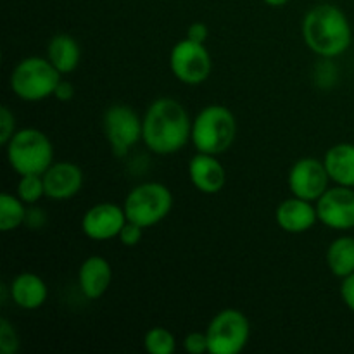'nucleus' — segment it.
Instances as JSON below:
<instances>
[{
  "label": "nucleus",
  "mask_w": 354,
  "mask_h": 354,
  "mask_svg": "<svg viewBox=\"0 0 354 354\" xmlns=\"http://www.w3.org/2000/svg\"><path fill=\"white\" fill-rule=\"evenodd\" d=\"M192 137V120L182 102L171 97L154 100L142 118V142L159 156L176 154Z\"/></svg>",
  "instance_id": "1"
},
{
  "label": "nucleus",
  "mask_w": 354,
  "mask_h": 354,
  "mask_svg": "<svg viewBox=\"0 0 354 354\" xmlns=\"http://www.w3.org/2000/svg\"><path fill=\"white\" fill-rule=\"evenodd\" d=\"M303 40L313 54L334 59L344 54L353 41L348 16L332 3H318L304 16Z\"/></svg>",
  "instance_id": "2"
},
{
  "label": "nucleus",
  "mask_w": 354,
  "mask_h": 354,
  "mask_svg": "<svg viewBox=\"0 0 354 354\" xmlns=\"http://www.w3.org/2000/svg\"><path fill=\"white\" fill-rule=\"evenodd\" d=\"M237 137V120L228 107L209 104L192 120L190 142L197 152L220 156L234 145Z\"/></svg>",
  "instance_id": "3"
},
{
  "label": "nucleus",
  "mask_w": 354,
  "mask_h": 354,
  "mask_svg": "<svg viewBox=\"0 0 354 354\" xmlns=\"http://www.w3.org/2000/svg\"><path fill=\"white\" fill-rule=\"evenodd\" d=\"M7 162L17 175H44L54 162V145L38 128H23L6 145Z\"/></svg>",
  "instance_id": "4"
},
{
  "label": "nucleus",
  "mask_w": 354,
  "mask_h": 354,
  "mask_svg": "<svg viewBox=\"0 0 354 354\" xmlns=\"http://www.w3.org/2000/svg\"><path fill=\"white\" fill-rule=\"evenodd\" d=\"M61 82V73L52 66L47 57H24L16 64L9 78L10 90L14 95L26 102H40V100L54 97L55 86Z\"/></svg>",
  "instance_id": "5"
},
{
  "label": "nucleus",
  "mask_w": 354,
  "mask_h": 354,
  "mask_svg": "<svg viewBox=\"0 0 354 354\" xmlns=\"http://www.w3.org/2000/svg\"><path fill=\"white\" fill-rule=\"evenodd\" d=\"M123 207L128 221L142 228L154 227L168 218L173 207V194L165 183L145 182L128 192Z\"/></svg>",
  "instance_id": "6"
},
{
  "label": "nucleus",
  "mask_w": 354,
  "mask_h": 354,
  "mask_svg": "<svg viewBox=\"0 0 354 354\" xmlns=\"http://www.w3.org/2000/svg\"><path fill=\"white\" fill-rule=\"evenodd\" d=\"M206 335L211 354H239L251 337V324L242 311L227 308L214 315Z\"/></svg>",
  "instance_id": "7"
},
{
  "label": "nucleus",
  "mask_w": 354,
  "mask_h": 354,
  "mask_svg": "<svg viewBox=\"0 0 354 354\" xmlns=\"http://www.w3.org/2000/svg\"><path fill=\"white\" fill-rule=\"evenodd\" d=\"M169 68L180 83L201 85L209 78L213 61L206 45L185 38L175 44L169 52Z\"/></svg>",
  "instance_id": "8"
},
{
  "label": "nucleus",
  "mask_w": 354,
  "mask_h": 354,
  "mask_svg": "<svg viewBox=\"0 0 354 354\" xmlns=\"http://www.w3.org/2000/svg\"><path fill=\"white\" fill-rule=\"evenodd\" d=\"M102 130L113 154L123 158L142 140V118L130 106L116 104L104 113Z\"/></svg>",
  "instance_id": "9"
},
{
  "label": "nucleus",
  "mask_w": 354,
  "mask_h": 354,
  "mask_svg": "<svg viewBox=\"0 0 354 354\" xmlns=\"http://www.w3.org/2000/svg\"><path fill=\"white\" fill-rule=\"evenodd\" d=\"M330 182L332 180L325 168L324 159L320 161L317 158L297 159L287 176V183H289L292 196L311 201V203H317L327 192Z\"/></svg>",
  "instance_id": "10"
},
{
  "label": "nucleus",
  "mask_w": 354,
  "mask_h": 354,
  "mask_svg": "<svg viewBox=\"0 0 354 354\" xmlns=\"http://www.w3.org/2000/svg\"><path fill=\"white\" fill-rule=\"evenodd\" d=\"M318 221L332 230L354 228V189L353 187H328L317 201Z\"/></svg>",
  "instance_id": "11"
},
{
  "label": "nucleus",
  "mask_w": 354,
  "mask_h": 354,
  "mask_svg": "<svg viewBox=\"0 0 354 354\" xmlns=\"http://www.w3.org/2000/svg\"><path fill=\"white\" fill-rule=\"evenodd\" d=\"M127 221L128 218L123 206L114 203H99L83 214L82 230L92 241H111L118 239Z\"/></svg>",
  "instance_id": "12"
},
{
  "label": "nucleus",
  "mask_w": 354,
  "mask_h": 354,
  "mask_svg": "<svg viewBox=\"0 0 354 354\" xmlns=\"http://www.w3.org/2000/svg\"><path fill=\"white\" fill-rule=\"evenodd\" d=\"M41 176L45 183V197L52 201L73 199L83 187V171L75 162L54 161Z\"/></svg>",
  "instance_id": "13"
},
{
  "label": "nucleus",
  "mask_w": 354,
  "mask_h": 354,
  "mask_svg": "<svg viewBox=\"0 0 354 354\" xmlns=\"http://www.w3.org/2000/svg\"><path fill=\"white\" fill-rule=\"evenodd\" d=\"M189 178L199 192L214 196L223 190L227 183V171L216 156L197 152L189 162Z\"/></svg>",
  "instance_id": "14"
},
{
  "label": "nucleus",
  "mask_w": 354,
  "mask_h": 354,
  "mask_svg": "<svg viewBox=\"0 0 354 354\" xmlns=\"http://www.w3.org/2000/svg\"><path fill=\"white\" fill-rule=\"evenodd\" d=\"M277 225L287 234H304L318 221L317 204L301 197H289L282 201L275 211Z\"/></svg>",
  "instance_id": "15"
},
{
  "label": "nucleus",
  "mask_w": 354,
  "mask_h": 354,
  "mask_svg": "<svg viewBox=\"0 0 354 354\" xmlns=\"http://www.w3.org/2000/svg\"><path fill=\"white\" fill-rule=\"evenodd\" d=\"M113 282V266L102 256H88L78 270V287L86 299H100Z\"/></svg>",
  "instance_id": "16"
},
{
  "label": "nucleus",
  "mask_w": 354,
  "mask_h": 354,
  "mask_svg": "<svg viewBox=\"0 0 354 354\" xmlns=\"http://www.w3.org/2000/svg\"><path fill=\"white\" fill-rule=\"evenodd\" d=\"M9 296L21 310H38L45 304L48 297V289L40 275L31 272H23L14 277L9 286Z\"/></svg>",
  "instance_id": "17"
},
{
  "label": "nucleus",
  "mask_w": 354,
  "mask_h": 354,
  "mask_svg": "<svg viewBox=\"0 0 354 354\" xmlns=\"http://www.w3.org/2000/svg\"><path fill=\"white\" fill-rule=\"evenodd\" d=\"M325 168L335 185L354 189V144L342 142L335 144L325 152Z\"/></svg>",
  "instance_id": "18"
},
{
  "label": "nucleus",
  "mask_w": 354,
  "mask_h": 354,
  "mask_svg": "<svg viewBox=\"0 0 354 354\" xmlns=\"http://www.w3.org/2000/svg\"><path fill=\"white\" fill-rule=\"evenodd\" d=\"M47 59L61 75H68L78 68L82 61V48L71 35H54L47 45Z\"/></svg>",
  "instance_id": "19"
},
{
  "label": "nucleus",
  "mask_w": 354,
  "mask_h": 354,
  "mask_svg": "<svg viewBox=\"0 0 354 354\" xmlns=\"http://www.w3.org/2000/svg\"><path fill=\"white\" fill-rule=\"evenodd\" d=\"M328 270L332 275L339 279H346L354 273V237L351 235H342L337 237L327 248L325 254Z\"/></svg>",
  "instance_id": "20"
},
{
  "label": "nucleus",
  "mask_w": 354,
  "mask_h": 354,
  "mask_svg": "<svg viewBox=\"0 0 354 354\" xmlns=\"http://www.w3.org/2000/svg\"><path fill=\"white\" fill-rule=\"evenodd\" d=\"M26 204L17 196L3 192L0 196V230L12 232L26 223Z\"/></svg>",
  "instance_id": "21"
},
{
  "label": "nucleus",
  "mask_w": 354,
  "mask_h": 354,
  "mask_svg": "<svg viewBox=\"0 0 354 354\" xmlns=\"http://www.w3.org/2000/svg\"><path fill=\"white\" fill-rule=\"evenodd\" d=\"M144 348L149 354H173L176 349V339L168 328L152 327L145 334Z\"/></svg>",
  "instance_id": "22"
},
{
  "label": "nucleus",
  "mask_w": 354,
  "mask_h": 354,
  "mask_svg": "<svg viewBox=\"0 0 354 354\" xmlns=\"http://www.w3.org/2000/svg\"><path fill=\"white\" fill-rule=\"evenodd\" d=\"M16 196L23 201L26 206H35L45 197V183L41 175H21L17 182Z\"/></svg>",
  "instance_id": "23"
},
{
  "label": "nucleus",
  "mask_w": 354,
  "mask_h": 354,
  "mask_svg": "<svg viewBox=\"0 0 354 354\" xmlns=\"http://www.w3.org/2000/svg\"><path fill=\"white\" fill-rule=\"evenodd\" d=\"M19 351V335L7 318L0 320V353L16 354Z\"/></svg>",
  "instance_id": "24"
},
{
  "label": "nucleus",
  "mask_w": 354,
  "mask_h": 354,
  "mask_svg": "<svg viewBox=\"0 0 354 354\" xmlns=\"http://www.w3.org/2000/svg\"><path fill=\"white\" fill-rule=\"evenodd\" d=\"M183 349L189 354H204L209 353V342H207L206 332H190L183 339Z\"/></svg>",
  "instance_id": "25"
},
{
  "label": "nucleus",
  "mask_w": 354,
  "mask_h": 354,
  "mask_svg": "<svg viewBox=\"0 0 354 354\" xmlns=\"http://www.w3.org/2000/svg\"><path fill=\"white\" fill-rule=\"evenodd\" d=\"M16 131V116L14 113H10L9 107L2 106L0 107V142L2 145H7V142L12 138Z\"/></svg>",
  "instance_id": "26"
},
{
  "label": "nucleus",
  "mask_w": 354,
  "mask_h": 354,
  "mask_svg": "<svg viewBox=\"0 0 354 354\" xmlns=\"http://www.w3.org/2000/svg\"><path fill=\"white\" fill-rule=\"evenodd\" d=\"M142 235H144V228L140 225L133 223V221H127L124 227L121 228L118 239H120V242L124 248H135V245L140 244Z\"/></svg>",
  "instance_id": "27"
},
{
  "label": "nucleus",
  "mask_w": 354,
  "mask_h": 354,
  "mask_svg": "<svg viewBox=\"0 0 354 354\" xmlns=\"http://www.w3.org/2000/svg\"><path fill=\"white\" fill-rule=\"evenodd\" d=\"M341 299L346 306L354 313V273L342 279L341 283Z\"/></svg>",
  "instance_id": "28"
},
{
  "label": "nucleus",
  "mask_w": 354,
  "mask_h": 354,
  "mask_svg": "<svg viewBox=\"0 0 354 354\" xmlns=\"http://www.w3.org/2000/svg\"><path fill=\"white\" fill-rule=\"evenodd\" d=\"M207 37H209V30L204 23L197 21V23H192L189 28H187V38L189 40L197 41V44H206Z\"/></svg>",
  "instance_id": "29"
},
{
  "label": "nucleus",
  "mask_w": 354,
  "mask_h": 354,
  "mask_svg": "<svg viewBox=\"0 0 354 354\" xmlns=\"http://www.w3.org/2000/svg\"><path fill=\"white\" fill-rule=\"evenodd\" d=\"M73 95H75V86H73V83L66 82V80L61 78V82L57 83V86H55V92H54V97L59 100V102H68V100L73 99Z\"/></svg>",
  "instance_id": "30"
},
{
  "label": "nucleus",
  "mask_w": 354,
  "mask_h": 354,
  "mask_svg": "<svg viewBox=\"0 0 354 354\" xmlns=\"http://www.w3.org/2000/svg\"><path fill=\"white\" fill-rule=\"evenodd\" d=\"M263 2L270 7H282V6H286L287 2H290V0H263Z\"/></svg>",
  "instance_id": "31"
}]
</instances>
